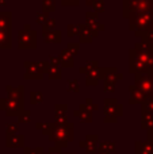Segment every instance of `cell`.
<instances>
[{
    "instance_id": "obj_1",
    "label": "cell",
    "mask_w": 153,
    "mask_h": 154,
    "mask_svg": "<svg viewBox=\"0 0 153 154\" xmlns=\"http://www.w3.org/2000/svg\"><path fill=\"white\" fill-rule=\"evenodd\" d=\"M153 70V48L151 43L140 41L130 50V73H151Z\"/></svg>"
},
{
    "instance_id": "obj_2",
    "label": "cell",
    "mask_w": 153,
    "mask_h": 154,
    "mask_svg": "<svg viewBox=\"0 0 153 154\" xmlns=\"http://www.w3.org/2000/svg\"><path fill=\"white\" fill-rule=\"evenodd\" d=\"M126 18H129L130 30L134 31L137 37H142L148 31L153 30V14L152 12H136L130 14Z\"/></svg>"
},
{
    "instance_id": "obj_3",
    "label": "cell",
    "mask_w": 153,
    "mask_h": 154,
    "mask_svg": "<svg viewBox=\"0 0 153 154\" xmlns=\"http://www.w3.org/2000/svg\"><path fill=\"white\" fill-rule=\"evenodd\" d=\"M136 12H152L153 0H123V16Z\"/></svg>"
},
{
    "instance_id": "obj_4",
    "label": "cell",
    "mask_w": 153,
    "mask_h": 154,
    "mask_svg": "<svg viewBox=\"0 0 153 154\" xmlns=\"http://www.w3.org/2000/svg\"><path fill=\"white\" fill-rule=\"evenodd\" d=\"M19 49H35L37 48V32L31 30L30 24H24V29L18 32Z\"/></svg>"
},
{
    "instance_id": "obj_5",
    "label": "cell",
    "mask_w": 153,
    "mask_h": 154,
    "mask_svg": "<svg viewBox=\"0 0 153 154\" xmlns=\"http://www.w3.org/2000/svg\"><path fill=\"white\" fill-rule=\"evenodd\" d=\"M134 87L146 96V99L153 97V75L152 73H138L136 75Z\"/></svg>"
},
{
    "instance_id": "obj_6",
    "label": "cell",
    "mask_w": 153,
    "mask_h": 154,
    "mask_svg": "<svg viewBox=\"0 0 153 154\" xmlns=\"http://www.w3.org/2000/svg\"><path fill=\"white\" fill-rule=\"evenodd\" d=\"M0 109H4L8 116L23 111V101H14L10 99H0Z\"/></svg>"
},
{
    "instance_id": "obj_7",
    "label": "cell",
    "mask_w": 153,
    "mask_h": 154,
    "mask_svg": "<svg viewBox=\"0 0 153 154\" xmlns=\"http://www.w3.org/2000/svg\"><path fill=\"white\" fill-rule=\"evenodd\" d=\"M26 66V75H24V79L30 80V79H35V80H39L42 79L43 76V69L41 66L39 62H31V61H27L24 64Z\"/></svg>"
},
{
    "instance_id": "obj_8",
    "label": "cell",
    "mask_w": 153,
    "mask_h": 154,
    "mask_svg": "<svg viewBox=\"0 0 153 154\" xmlns=\"http://www.w3.org/2000/svg\"><path fill=\"white\" fill-rule=\"evenodd\" d=\"M105 79V68H96V69L91 70L87 73V85H96L99 80Z\"/></svg>"
},
{
    "instance_id": "obj_9",
    "label": "cell",
    "mask_w": 153,
    "mask_h": 154,
    "mask_svg": "<svg viewBox=\"0 0 153 154\" xmlns=\"http://www.w3.org/2000/svg\"><path fill=\"white\" fill-rule=\"evenodd\" d=\"M5 89H7V93H8L7 99L14 101H23V92H24L23 87H16V88L7 87Z\"/></svg>"
},
{
    "instance_id": "obj_10",
    "label": "cell",
    "mask_w": 153,
    "mask_h": 154,
    "mask_svg": "<svg viewBox=\"0 0 153 154\" xmlns=\"http://www.w3.org/2000/svg\"><path fill=\"white\" fill-rule=\"evenodd\" d=\"M129 91H130V103H132V104H136V103H141V104H142L144 101L146 100V96L144 95L141 91H138L134 85H130Z\"/></svg>"
},
{
    "instance_id": "obj_11",
    "label": "cell",
    "mask_w": 153,
    "mask_h": 154,
    "mask_svg": "<svg viewBox=\"0 0 153 154\" xmlns=\"http://www.w3.org/2000/svg\"><path fill=\"white\" fill-rule=\"evenodd\" d=\"M11 30V12L0 11V31L10 32Z\"/></svg>"
},
{
    "instance_id": "obj_12",
    "label": "cell",
    "mask_w": 153,
    "mask_h": 154,
    "mask_svg": "<svg viewBox=\"0 0 153 154\" xmlns=\"http://www.w3.org/2000/svg\"><path fill=\"white\" fill-rule=\"evenodd\" d=\"M61 31H58V30H48V31H43V39H45V42H61Z\"/></svg>"
},
{
    "instance_id": "obj_13",
    "label": "cell",
    "mask_w": 153,
    "mask_h": 154,
    "mask_svg": "<svg viewBox=\"0 0 153 154\" xmlns=\"http://www.w3.org/2000/svg\"><path fill=\"white\" fill-rule=\"evenodd\" d=\"M58 62L61 65H64V66H73V56L65 49L58 56Z\"/></svg>"
},
{
    "instance_id": "obj_14",
    "label": "cell",
    "mask_w": 153,
    "mask_h": 154,
    "mask_svg": "<svg viewBox=\"0 0 153 154\" xmlns=\"http://www.w3.org/2000/svg\"><path fill=\"white\" fill-rule=\"evenodd\" d=\"M11 48V32L0 31V49Z\"/></svg>"
},
{
    "instance_id": "obj_15",
    "label": "cell",
    "mask_w": 153,
    "mask_h": 154,
    "mask_svg": "<svg viewBox=\"0 0 153 154\" xmlns=\"http://www.w3.org/2000/svg\"><path fill=\"white\" fill-rule=\"evenodd\" d=\"M75 115L79 116L81 120H91V112L88 111V107H86L84 104H81V107L75 111Z\"/></svg>"
},
{
    "instance_id": "obj_16",
    "label": "cell",
    "mask_w": 153,
    "mask_h": 154,
    "mask_svg": "<svg viewBox=\"0 0 153 154\" xmlns=\"http://www.w3.org/2000/svg\"><path fill=\"white\" fill-rule=\"evenodd\" d=\"M79 35H80V41L81 42H91L92 41V35H91V31H89V29L87 26H84V24H81V29H80V32H79Z\"/></svg>"
},
{
    "instance_id": "obj_17",
    "label": "cell",
    "mask_w": 153,
    "mask_h": 154,
    "mask_svg": "<svg viewBox=\"0 0 153 154\" xmlns=\"http://www.w3.org/2000/svg\"><path fill=\"white\" fill-rule=\"evenodd\" d=\"M43 11L42 12L45 14H49L52 12V11H54V8H56V4H54V0H43Z\"/></svg>"
},
{
    "instance_id": "obj_18",
    "label": "cell",
    "mask_w": 153,
    "mask_h": 154,
    "mask_svg": "<svg viewBox=\"0 0 153 154\" xmlns=\"http://www.w3.org/2000/svg\"><path fill=\"white\" fill-rule=\"evenodd\" d=\"M43 100V95L42 92H31V95H30V101H31V104H38L41 103V101Z\"/></svg>"
},
{
    "instance_id": "obj_19",
    "label": "cell",
    "mask_w": 153,
    "mask_h": 154,
    "mask_svg": "<svg viewBox=\"0 0 153 154\" xmlns=\"http://www.w3.org/2000/svg\"><path fill=\"white\" fill-rule=\"evenodd\" d=\"M80 29H81V24H69L68 26V35L69 37H75L80 32Z\"/></svg>"
},
{
    "instance_id": "obj_20",
    "label": "cell",
    "mask_w": 153,
    "mask_h": 154,
    "mask_svg": "<svg viewBox=\"0 0 153 154\" xmlns=\"http://www.w3.org/2000/svg\"><path fill=\"white\" fill-rule=\"evenodd\" d=\"M142 111L144 112H151V114H153V97L146 99V100L142 103Z\"/></svg>"
},
{
    "instance_id": "obj_21",
    "label": "cell",
    "mask_w": 153,
    "mask_h": 154,
    "mask_svg": "<svg viewBox=\"0 0 153 154\" xmlns=\"http://www.w3.org/2000/svg\"><path fill=\"white\" fill-rule=\"evenodd\" d=\"M68 89L72 92H79L80 91V85H79L77 80H69L68 81Z\"/></svg>"
},
{
    "instance_id": "obj_22",
    "label": "cell",
    "mask_w": 153,
    "mask_h": 154,
    "mask_svg": "<svg viewBox=\"0 0 153 154\" xmlns=\"http://www.w3.org/2000/svg\"><path fill=\"white\" fill-rule=\"evenodd\" d=\"M56 29V20L53 18H48V20L43 24V31H48V30H54Z\"/></svg>"
},
{
    "instance_id": "obj_23",
    "label": "cell",
    "mask_w": 153,
    "mask_h": 154,
    "mask_svg": "<svg viewBox=\"0 0 153 154\" xmlns=\"http://www.w3.org/2000/svg\"><path fill=\"white\" fill-rule=\"evenodd\" d=\"M92 7L95 8V12H103L105 11V2L103 0H95L94 4H92Z\"/></svg>"
},
{
    "instance_id": "obj_24",
    "label": "cell",
    "mask_w": 153,
    "mask_h": 154,
    "mask_svg": "<svg viewBox=\"0 0 153 154\" xmlns=\"http://www.w3.org/2000/svg\"><path fill=\"white\" fill-rule=\"evenodd\" d=\"M48 18H49V15L48 14H45V12H39V14H37V23H39V24H45V22L48 20Z\"/></svg>"
},
{
    "instance_id": "obj_25",
    "label": "cell",
    "mask_w": 153,
    "mask_h": 154,
    "mask_svg": "<svg viewBox=\"0 0 153 154\" xmlns=\"http://www.w3.org/2000/svg\"><path fill=\"white\" fill-rule=\"evenodd\" d=\"M67 50L69 51L72 56H76V54L79 53V45H77V43H69Z\"/></svg>"
},
{
    "instance_id": "obj_26",
    "label": "cell",
    "mask_w": 153,
    "mask_h": 154,
    "mask_svg": "<svg viewBox=\"0 0 153 154\" xmlns=\"http://www.w3.org/2000/svg\"><path fill=\"white\" fill-rule=\"evenodd\" d=\"M20 120L22 122H29L30 120V111H22V114H20Z\"/></svg>"
},
{
    "instance_id": "obj_27",
    "label": "cell",
    "mask_w": 153,
    "mask_h": 154,
    "mask_svg": "<svg viewBox=\"0 0 153 154\" xmlns=\"http://www.w3.org/2000/svg\"><path fill=\"white\" fill-rule=\"evenodd\" d=\"M62 5H79L80 0H61Z\"/></svg>"
},
{
    "instance_id": "obj_28",
    "label": "cell",
    "mask_w": 153,
    "mask_h": 154,
    "mask_svg": "<svg viewBox=\"0 0 153 154\" xmlns=\"http://www.w3.org/2000/svg\"><path fill=\"white\" fill-rule=\"evenodd\" d=\"M87 103H91V99H87ZM91 108L95 109L96 108V104H91Z\"/></svg>"
},
{
    "instance_id": "obj_29",
    "label": "cell",
    "mask_w": 153,
    "mask_h": 154,
    "mask_svg": "<svg viewBox=\"0 0 153 154\" xmlns=\"http://www.w3.org/2000/svg\"><path fill=\"white\" fill-rule=\"evenodd\" d=\"M94 2H95V0H86L87 5H91V7H92V4H94Z\"/></svg>"
},
{
    "instance_id": "obj_30",
    "label": "cell",
    "mask_w": 153,
    "mask_h": 154,
    "mask_svg": "<svg viewBox=\"0 0 153 154\" xmlns=\"http://www.w3.org/2000/svg\"><path fill=\"white\" fill-rule=\"evenodd\" d=\"M7 4V0H0V5H5Z\"/></svg>"
},
{
    "instance_id": "obj_31",
    "label": "cell",
    "mask_w": 153,
    "mask_h": 154,
    "mask_svg": "<svg viewBox=\"0 0 153 154\" xmlns=\"http://www.w3.org/2000/svg\"><path fill=\"white\" fill-rule=\"evenodd\" d=\"M151 73H152V75H153V70H152V72H151Z\"/></svg>"
},
{
    "instance_id": "obj_32",
    "label": "cell",
    "mask_w": 153,
    "mask_h": 154,
    "mask_svg": "<svg viewBox=\"0 0 153 154\" xmlns=\"http://www.w3.org/2000/svg\"><path fill=\"white\" fill-rule=\"evenodd\" d=\"M152 48H153V43H152Z\"/></svg>"
}]
</instances>
